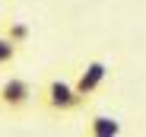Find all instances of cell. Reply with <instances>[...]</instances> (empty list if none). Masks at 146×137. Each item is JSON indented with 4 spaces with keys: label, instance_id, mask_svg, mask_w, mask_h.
Returning <instances> with one entry per match:
<instances>
[{
    "label": "cell",
    "instance_id": "1",
    "mask_svg": "<svg viewBox=\"0 0 146 137\" xmlns=\"http://www.w3.org/2000/svg\"><path fill=\"white\" fill-rule=\"evenodd\" d=\"M38 102L48 108V112H54V115H67V112H76L83 108V96L76 93V86H73L70 80L64 77H51L41 89H38Z\"/></svg>",
    "mask_w": 146,
    "mask_h": 137
},
{
    "label": "cell",
    "instance_id": "2",
    "mask_svg": "<svg viewBox=\"0 0 146 137\" xmlns=\"http://www.w3.org/2000/svg\"><path fill=\"white\" fill-rule=\"evenodd\" d=\"M32 83L22 80V77H10L0 83V112H7V115H19L22 108H29L32 102Z\"/></svg>",
    "mask_w": 146,
    "mask_h": 137
},
{
    "label": "cell",
    "instance_id": "3",
    "mask_svg": "<svg viewBox=\"0 0 146 137\" xmlns=\"http://www.w3.org/2000/svg\"><path fill=\"white\" fill-rule=\"evenodd\" d=\"M105 77H108V64L105 61H89L83 70H80V77L73 80V86H76V93L83 96V102L89 96H95V89L105 83Z\"/></svg>",
    "mask_w": 146,
    "mask_h": 137
},
{
    "label": "cell",
    "instance_id": "4",
    "mask_svg": "<svg viewBox=\"0 0 146 137\" xmlns=\"http://www.w3.org/2000/svg\"><path fill=\"white\" fill-rule=\"evenodd\" d=\"M86 128H89L92 137H117L121 134V121L111 118V115H92Z\"/></svg>",
    "mask_w": 146,
    "mask_h": 137
},
{
    "label": "cell",
    "instance_id": "5",
    "mask_svg": "<svg viewBox=\"0 0 146 137\" xmlns=\"http://www.w3.org/2000/svg\"><path fill=\"white\" fill-rule=\"evenodd\" d=\"M3 35H7L10 41H16L19 48H22V45L29 41V35H32V29H29V26H26V22H22V19H10L7 26H3Z\"/></svg>",
    "mask_w": 146,
    "mask_h": 137
},
{
    "label": "cell",
    "instance_id": "6",
    "mask_svg": "<svg viewBox=\"0 0 146 137\" xmlns=\"http://www.w3.org/2000/svg\"><path fill=\"white\" fill-rule=\"evenodd\" d=\"M16 54H19V45L10 41L3 32H0V67H10V64L16 61Z\"/></svg>",
    "mask_w": 146,
    "mask_h": 137
}]
</instances>
